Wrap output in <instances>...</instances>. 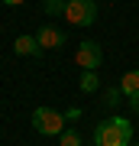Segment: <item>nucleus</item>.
Listing matches in <instances>:
<instances>
[{
    "instance_id": "nucleus-1",
    "label": "nucleus",
    "mask_w": 139,
    "mask_h": 146,
    "mask_svg": "<svg viewBox=\"0 0 139 146\" xmlns=\"http://www.w3.org/2000/svg\"><path fill=\"white\" fill-rule=\"evenodd\" d=\"M94 143L97 146H133V123L126 117L100 120L97 130H94Z\"/></svg>"
},
{
    "instance_id": "nucleus-2",
    "label": "nucleus",
    "mask_w": 139,
    "mask_h": 146,
    "mask_svg": "<svg viewBox=\"0 0 139 146\" xmlns=\"http://www.w3.org/2000/svg\"><path fill=\"white\" fill-rule=\"evenodd\" d=\"M62 16L71 26H91V23L97 20V3H94V0H65Z\"/></svg>"
},
{
    "instance_id": "nucleus-3",
    "label": "nucleus",
    "mask_w": 139,
    "mask_h": 146,
    "mask_svg": "<svg viewBox=\"0 0 139 146\" xmlns=\"http://www.w3.org/2000/svg\"><path fill=\"white\" fill-rule=\"evenodd\" d=\"M65 114H58V110L52 107H36L32 110V127L42 133V136H62L65 133Z\"/></svg>"
},
{
    "instance_id": "nucleus-4",
    "label": "nucleus",
    "mask_w": 139,
    "mask_h": 146,
    "mask_svg": "<svg viewBox=\"0 0 139 146\" xmlns=\"http://www.w3.org/2000/svg\"><path fill=\"white\" fill-rule=\"evenodd\" d=\"M74 62L84 68V72H94L100 62H103V52H100V46L97 42H91V39H84L81 46H78V52H74Z\"/></svg>"
},
{
    "instance_id": "nucleus-5",
    "label": "nucleus",
    "mask_w": 139,
    "mask_h": 146,
    "mask_svg": "<svg viewBox=\"0 0 139 146\" xmlns=\"http://www.w3.org/2000/svg\"><path fill=\"white\" fill-rule=\"evenodd\" d=\"M120 91H123V98L129 101V107H139V68H133V72H126L123 78H120Z\"/></svg>"
},
{
    "instance_id": "nucleus-6",
    "label": "nucleus",
    "mask_w": 139,
    "mask_h": 146,
    "mask_svg": "<svg viewBox=\"0 0 139 146\" xmlns=\"http://www.w3.org/2000/svg\"><path fill=\"white\" fill-rule=\"evenodd\" d=\"M36 39H39L42 52H45V49H62V46H65V33L55 29V26H42V29L36 33Z\"/></svg>"
},
{
    "instance_id": "nucleus-7",
    "label": "nucleus",
    "mask_w": 139,
    "mask_h": 146,
    "mask_svg": "<svg viewBox=\"0 0 139 146\" xmlns=\"http://www.w3.org/2000/svg\"><path fill=\"white\" fill-rule=\"evenodd\" d=\"M13 49H16V55H42V46L36 36H20L13 42Z\"/></svg>"
},
{
    "instance_id": "nucleus-8",
    "label": "nucleus",
    "mask_w": 139,
    "mask_h": 146,
    "mask_svg": "<svg viewBox=\"0 0 139 146\" xmlns=\"http://www.w3.org/2000/svg\"><path fill=\"white\" fill-rule=\"evenodd\" d=\"M78 88L91 94V91H97V88H100V78H97L94 72H84V75H81V81H78Z\"/></svg>"
},
{
    "instance_id": "nucleus-9",
    "label": "nucleus",
    "mask_w": 139,
    "mask_h": 146,
    "mask_svg": "<svg viewBox=\"0 0 139 146\" xmlns=\"http://www.w3.org/2000/svg\"><path fill=\"white\" fill-rule=\"evenodd\" d=\"M62 146H84V140H81L78 130H65L62 133Z\"/></svg>"
},
{
    "instance_id": "nucleus-10",
    "label": "nucleus",
    "mask_w": 139,
    "mask_h": 146,
    "mask_svg": "<svg viewBox=\"0 0 139 146\" xmlns=\"http://www.w3.org/2000/svg\"><path fill=\"white\" fill-rule=\"evenodd\" d=\"M120 98H123L120 84H117V88H107V91H103V104H110V107H117V104H120Z\"/></svg>"
},
{
    "instance_id": "nucleus-11",
    "label": "nucleus",
    "mask_w": 139,
    "mask_h": 146,
    "mask_svg": "<svg viewBox=\"0 0 139 146\" xmlns=\"http://www.w3.org/2000/svg\"><path fill=\"white\" fill-rule=\"evenodd\" d=\"M7 7H20V3H26V0H3Z\"/></svg>"
},
{
    "instance_id": "nucleus-12",
    "label": "nucleus",
    "mask_w": 139,
    "mask_h": 146,
    "mask_svg": "<svg viewBox=\"0 0 139 146\" xmlns=\"http://www.w3.org/2000/svg\"><path fill=\"white\" fill-rule=\"evenodd\" d=\"M136 117H139V107H136Z\"/></svg>"
},
{
    "instance_id": "nucleus-13",
    "label": "nucleus",
    "mask_w": 139,
    "mask_h": 146,
    "mask_svg": "<svg viewBox=\"0 0 139 146\" xmlns=\"http://www.w3.org/2000/svg\"><path fill=\"white\" fill-rule=\"evenodd\" d=\"M136 146H139V143H136Z\"/></svg>"
}]
</instances>
